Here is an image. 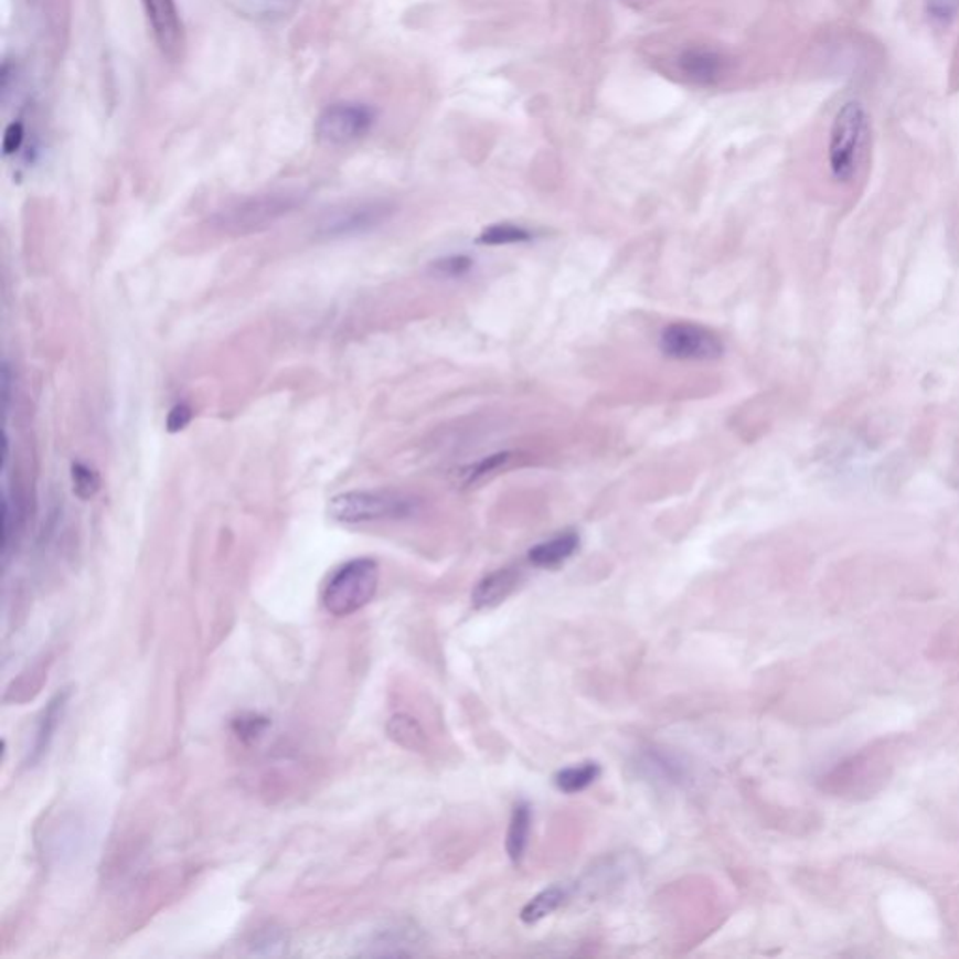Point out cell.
Here are the masks:
<instances>
[{
	"label": "cell",
	"instance_id": "obj_8",
	"mask_svg": "<svg viewBox=\"0 0 959 959\" xmlns=\"http://www.w3.org/2000/svg\"><path fill=\"white\" fill-rule=\"evenodd\" d=\"M142 8L149 19L160 50L171 58H177L184 45V26L174 0H142Z\"/></svg>",
	"mask_w": 959,
	"mask_h": 959
},
{
	"label": "cell",
	"instance_id": "obj_12",
	"mask_svg": "<svg viewBox=\"0 0 959 959\" xmlns=\"http://www.w3.org/2000/svg\"><path fill=\"white\" fill-rule=\"evenodd\" d=\"M531 827H533V810L526 802H518L512 810L510 818V827L507 834V851L510 861L514 864H520L525 856L526 845H529V835H531Z\"/></svg>",
	"mask_w": 959,
	"mask_h": 959
},
{
	"label": "cell",
	"instance_id": "obj_20",
	"mask_svg": "<svg viewBox=\"0 0 959 959\" xmlns=\"http://www.w3.org/2000/svg\"><path fill=\"white\" fill-rule=\"evenodd\" d=\"M510 459H512V454L508 452L496 454V456L483 458L482 461H478L477 465L469 467L467 472H463L465 483H467V486H472V483L480 482V480H486V478L491 477V475H496L497 471H501L502 467H504Z\"/></svg>",
	"mask_w": 959,
	"mask_h": 959
},
{
	"label": "cell",
	"instance_id": "obj_17",
	"mask_svg": "<svg viewBox=\"0 0 959 959\" xmlns=\"http://www.w3.org/2000/svg\"><path fill=\"white\" fill-rule=\"evenodd\" d=\"M529 241H533V233L512 223H497L483 230L478 236V244H486V246H507V244H523Z\"/></svg>",
	"mask_w": 959,
	"mask_h": 959
},
{
	"label": "cell",
	"instance_id": "obj_22",
	"mask_svg": "<svg viewBox=\"0 0 959 959\" xmlns=\"http://www.w3.org/2000/svg\"><path fill=\"white\" fill-rule=\"evenodd\" d=\"M193 411L190 405L187 403H179V405H174L173 409L169 411L168 415V429L171 434H177V431H182V429H187L188 424L192 422Z\"/></svg>",
	"mask_w": 959,
	"mask_h": 959
},
{
	"label": "cell",
	"instance_id": "obj_5",
	"mask_svg": "<svg viewBox=\"0 0 959 959\" xmlns=\"http://www.w3.org/2000/svg\"><path fill=\"white\" fill-rule=\"evenodd\" d=\"M373 122H375V113L364 104H353V102L332 104L317 118V141L330 149L349 147L372 130Z\"/></svg>",
	"mask_w": 959,
	"mask_h": 959
},
{
	"label": "cell",
	"instance_id": "obj_10",
	"mask_svg": "<svg viewBox=\"0 0 959 959\" xmlns=\"http://www.w3.org/2000/svg\"><path fill=\"white\" fill-rule=\"evenodd\" d=\"M681 72L697 85H714L724 75V56L711 50H690L682 53Z\"/></svg>",
	"mask_w": 959,
	"mask_h": 959
},
{
	"label": "cell",
	"instance_id": "obj_16",
	"mask_svg": "<svg viewBox=\"0 0 959 959\" xmlns=\"http://www.w3.org/2000/svg\"><path fill=\"white\" fill-rule=\"evenodd\" d=\"M388 733L403 748L422 749L426 746V733L420 724L405 714H397L391 720Z\"/></svg>",
	"mask_w": 959,
	"mask_h": 959
},
{
	"label": "cell",
	"instance_id": "obj_19",
	"mask_svg": "<svg viewBox=\"0 0 959 959\" xmlns=\"http://www.w3.org/2000/svg\"><path fill=\"white\" fill-rule=\"evenodd\" d=\"M72 483H74L75 496L83 501H88L99 491L98 472L90 469L88 465L74 463L72 465Z\"/></svg>",
	"mask_w": 959,
	"mask_h": 959
},
{
	"label": "cell",
	"instance_id": "obj_4",
	"mask_svg": "<svg viewBox=\"0 0 959 959\" xmlns=\"http://www.w3.org/2000/svg\"><path fill=\"white\" fill-rule=\"evenodd\" d=\"M416 501L391 491H347L335 496L329 504L332 520L345 525L372 521L403 520L416 512Z\"/></svg>",
	"mask_w": 959,
	"mask_h": 959
},
{
	"label": "cell",
	"instance_id": "obj_23",
	"mask_svg": "<svg viewBox=\"0 0 959 959\" xmlns=\"http://www.w3.org/2000/svg\"><path fill=\"white\" fill-rule=\"evenodd\" d=\"M23 141H25V128L21 122H12L4 131V141H2L4 154L10 156L19 152V149L23 147Z\"/></svg>",
	"mask_w": 959,
	"mask_h": 959
},
{
	"label": "cell",
	"instance_id": "obj_14",
	"mask_svg": "<svg viewBox=\"0 0 959 959\" xmlns=\"http://www.w3.org/2000/svg\"><path fill=\"white\" fill-rule=\"evenodd\" d=\"M564 897H566V892L561 886H551V888H545V891L540 892L536 896L529 902V904L523 907L521 910V920L525 924H536L545 918V916H550L551 913H555V910L564 904Z\"/></svg>",
	"mask_w": 959,
	"mask_h": 959
},
{
	"label": "cell",
	"instance_id": "obj_11",
	"mask_svg": "<svg viewBox=\"0 0 959 959\" xmlns=\"http://www.w3.org/2000/svg\"><path fill=\"white\" fill-rule=\"evenodd\" d=\"M577 550H579V536L574 531H566L534 545L533 550L529 551V561L536 568H557L568 558L574 557Z\"/></svg>",
	"mask_w": 959,
	"mask_h": 959
},
{
	"label": "cell",
	"instance_id": "obj_18",
	"mask_svg": "<svg viewBox=\"0 0 959 959\" xmlns=\"http://www.w3.org/2000/svg\"><path fill=\"white\" fill-rule=\"evenodd\" d=\"M924 13L931 25L947 29L959 15V0H924Z\"/></svg>",
	"mask_w": 959,
	"mask_h": 959
},
{
	"label": "cell",
	"instance_id": "obj_13",
	"mask_svg": "<svg viewBox=\"0 0 959 959\" xmlns=\"http://www.w3.org/2000/svg\"><path fill=\"white\" fill-rule=\"evenodd\" d=\"M66 703H68V693H58L55 700L51 701L47 708H45L44 718H42L40 727H38L34 752H32V759L34 761L40 759L44 755V752H47V748H50L51 738L55 735L56 727L61 724L64 711H66Z\"/></svg>",
	"mask_w": 959,
	"mask_h": 959
},
{
	"label": "cell",
	"instance_id": "obj_9",
	"mask_svg": "<svg viewBox=\"0 0 959 959\" xmlns=\"http://www.w3.org/2000/svg\"><path fill=\"white\" fill-rule=\"evenodd\" d=\"M518 583H520V569H496L478 583L475 593H472V604L478 609L499 606L501 601L507 600L508 596L514 593Z\"/></svg>",
	"mask_w": 959,
	"mask_h": 959
},
{
	"label": "cell",
	"instance_id": "obj_3",
	"mask_svg": "<svg viewBox=\"0 0 959 959\" xmlns=\"http://www.w3.org/2000/svg\"><path fill=\"white\" fill-rule=\"evenodd\" d=\"M300 199L297 193L273 192L260 193L254 198L242 199L233 205L220 211L216 220L217 230L230 235H249L267 230L268 225L287 216L297 209Z\"/></svg>",
	"mask_w": 959,
	"mask_h": 959
},
{
	"label": "cell",
	"instance_id": "obj_2",
	"mask_svg": "<svg viewBox=\"0 0 959 959\" xmlns=\"http://www.w3.org/2000/svg\"><path fill=\"white\" fill-rule=\"evenodd\" d=\"M379 564L354 558L335 569L322 590V606L334 617H349L364 609L377 595Z\"/></svg>",
	"mask_w": 959,
	"mask_h": 959
},
{
	"label": "cell",
	"instance_id": "obj_21",
	"mask_svg": "<svg viewBox=\"0 0 959 959\" xmlns=\"http://www.w3.org/2000/svg\"><path fill=\"white\" fill-rule=\"evenodd\" d=\"M472 268V260L467 255H452L434 263V273L446 278H461Z\"/></svg>",
	"mask_w": 959,
	"mask_h": 959
},
{
	"label": "cell",
	"instance_id": "obj_7",
	"mask_svg": "<svg viewBox=\"0 0 959 959\" xmlns=\"http://www.w3.org/2000/svg\"><path fill=\"white\" fill-rule=\"evenodd\" d=\"M660 351L669 359L711 362L724 354V341L701 324L673 322L660 335Z\"/></svg>",
	"mask_w": 959,
	"mask_h": 959
},
{
	"label": "cell",
	"instance_id": "obj_15",
	"mask_svg": "<svg viewBox=\"0 0 959 959\" xmlns=\"http://www.w3.org/2000/svg\"><path fill=\"white\" fill-rule=\"evenodd\" d=\"M600 767L596 763H583L577 767L563 768L555 776V786L563 792L574 795V792L585 791L588 786H593L600 778Z\"/></svg>",
	"mask_w": 959,
	"mask_h": 959
},
{
	"label": "cell",
	"instance_id": "obj_6",
	"mask_svg": "<svg viewBox=\"0 0 959 959\" xmlns=\"http://www.w3.org/2000/svg\"><path fill=\"white\" fill-rule=\"evenodd\" d=\"M394 214V206L386 201H360L345 203L327 212L317 225V235L324 238H347L377 230Z\"/></svg>",
	"mask_w": 959,
	"mask_h": 959
},
{
	"label": "cell",
	"instance_id": "obj_1",
	"mask_svg": "<svg viewBox=\"0 0 959 959\" xmlns=\"http://www.w3.org/2000/svg\"><path fill=\"white\" fill-rule=\"evenodd\" d=\"M870 134V117L859 99H848L832 118L829 134V168L838 182H851L861 166Z\"/></svg>",
	"mask_w": 959,
	"mask_h": 959
}]
</instances>
